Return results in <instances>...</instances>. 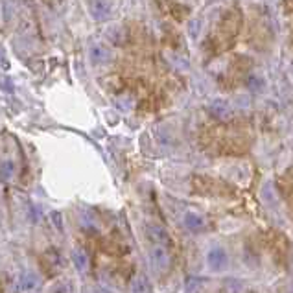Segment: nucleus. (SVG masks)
<instances>
[{
  "label": "nucleus",
  "instance_id": "obj_1",
  "mask_svg": "<svg viewBox=\"0 0 293 293\" xmlns=\"http://www.w3.org/2000/svg\"><path fill=\"white\" fill-rule=\"evenodd\" d=\"M192 188L194 192L201 195H210V197H230L234 195V188L227 183L214 179V177H205V175H195L192 179Z\"/></svg>",
  "mask_w": 293,
  "mask_h": 293
},
{
  "label": "nucleus",
  "instance_id": "obj_2",
  "mask_svg": "<svg viewBox=\"0 0 293 293\" xmlns=\"http://www.w3.org/2000/svg\"><path fill=\"white\" fill-rule=\"evenodd\" d=\"M149 260H151V264H153L155 269H159V271H168V267L172 264V258H170V255H168L166 247L155 245V244L149 247Z\"/></svg>",
  "mask_w": 293,
  "mask_h": 293
},
{
  "label": "nucleus",
  "instance_id": "obj_3",
  "mask_svg": "<svg viewBox=\"0 0 293 293\" xmlns=\"http://www.w3.org/2000/svg\"><path fill=\"white\" fill-rule=\"evenodd\" d=\"M89 11L96 21H107L112 15V6L109 0H91Z\"/></svg>",
  "mask_w": 293,
  "mask_h": 293
},
{
  "label": "nucleus",
  "instance_id": "obj_4",
  "mask_svg": "<svg viewBox=\"0 0 293 293\" xmlns=\"http://www.w3.org/2000/svg\"><path fill=\"white\" fill-rule=\"evenodd\" d=\"M147 238L155 245H162V247H170L172 245V238L166 232V229L161 227V225H149L147 227Z\"/></svg>",
  "mask_w": 293,
  "mask_h": 293
},
{
  "label": "nucleus",
  "instance_id": "obj_5",
  "mask_svg": "<svg viewBox=\"0 0 293 293\" xmlns=\"http://www.w3.org/2000/svg\"><path fill=\"white\" fill-rule=\"evenodd\" d=\"M207 262H209L210 269L214 271H221L227 267V253L221 249V247H212L207 255Z\"/></svg>",
  "mask_w": 293,
  "mask_h": 293
},
{
  "label": "nucleus",
  "instance_id": "obj_6",
  "mask_svg": "<svg viewBox=\"0 0 293 293\" xmlns=\"http://www.w3.org/2000/svg\"><path fill=\"white\" fill-rule=\"evenodd\" d=\"M210 114L218 120H229L232 116V109H230V105L223 100H216V102H212L209 107Z\"/></svg>",
  "mask_w": 293,
  "mask_h": 293
},
{
  "label": "nucleus",
  "instance_id": "obj_7",
  "mask_svg": "<svg viewBox=\"0 0 293 293\" xmlns=\"http://www.w3.org/2000/svg\"><path fill=\"white\" fill-rule=\"evenodd\" d=\"M184 227L192 232H203V230L207 229V221H205V218L201 214H197V212H188L186 216H184Z\"/></svg>",
  "mask_w": 293,
  "mask_h": 293
},
{
  "label": "nucleus",
  "instance_id": "obj_8",
  "mask_svg": "<svg viewBox=\"0 0 293 293\" xmlns=\"http://www.w3.org/2000/svg\"><path fill=\"white\" fill-rule=\"evenodd\" d=\"M89 54H91V61L94 65H104V63H107V61H111V57H112L111 50L107 48L105 44H94Z\"/></svg>",
  "mask_w": 293,
  "mask_h": 293
},
{
  "label": "nucleus",
  "instance_id": "obj_9",
  "mask_svg": "<svg viewBox=\"0 0 293 293\" xmlns=\"http://www.w3.org/2000/svg\"><path fill=\"white\" fill-rule=\"evenodd\" d=\"M102 249H104V253L111 255V256H122V255H126L127 253V247L120 245L118 242H112V240H104Z\"/></svg>",
  "mask_w": 293,
  "mask_h": 293
},
{
  "label": "nucleus",
  "instance_id": "obj_10",
  "mask_svg": "<svg viewBox=\"0 0 293 293\" xmlns=\"http://www.w3.org/2000/svg\"><path fill=\"white\" fill-rule=\"evenodd\" d=\"M131 293H149V282L146 275H135L131 280Z\"/></svg>",
  "mask_w": 293,
  "mask_h": 293
},
{
  "label": "nucleus",
  "instance_id": "obj_11",
  "mask_svg": "<svg viewBox=\"0 0 293 293\" xmlns=\"http://www.w3.org/2000/svg\"><path fill=\"white\" fill-rule=\"evenodd\" d=\"M72 258H74V265H76V269H79V271H85V269H87V265H89V256H87L81 249H74V253H72Z\"/></svg>",
  "mask_w": 293,
  "mask_h": 293
},
{
  "label": "nucleus",
  "instance_id": "obj_12",
  "mask_svg": "<svg viewBox=\"0 0 293 293\" xmlns=\"http://www.w3.org/2000/svg\"><path fill=\"white\" fill-rule=\"evenodd\" d=\"M37 284H39V280H37V277H35L34 273H24L21 277V286L24 290H35Z\"/></svg>",
  "mask_w": 293,
  "mask_h": 293
},
{
  "label": "nucleus",
  "instance_id": "obj_13",
  "mask_svg": "<svg viewBox=\"0 0 293 293\" xmlns=\"http://www.w3.org/2000/svg\"><path fill=\"white\" fill-rule=\"evenodd\" d=\"M13 172H15V168L11 162H2V164H0V179H2V181H7V179L13 175Z\"/></svg>",
  "mask_w": 293,
  "mask_h": 293
},
{
  "label": "nucleus",
  "instance_id": "obj_14",
  "mask_svg": "<svg viewBox=\"0 0 293 293\" xmlns=\"http://www.w3.org/2000/svg\"><path fill=\"white\" fill-rule=\"evenodd\" d=\"M227 284H229V286H232L230 290H227V293H242V292H244L242 282H238V280H227Z\"/></svg>",
  "mask_w": 293,
  "mask_h": 293
},
{
  "label": "nucleus",
  "instance_id": "obj_15",
  "mask_svg": "<svg viewBox=\"0 0 293 293\" xmlns=\"http://www.w3.org/2000/svg\"><path fill=\"white\" fill-rule=\"evenodd\" d=\"M249 293H256V292H249Z\"/></svg>",
  "mask_w": 293,
  "mask_h": 293
}]
</instances>
